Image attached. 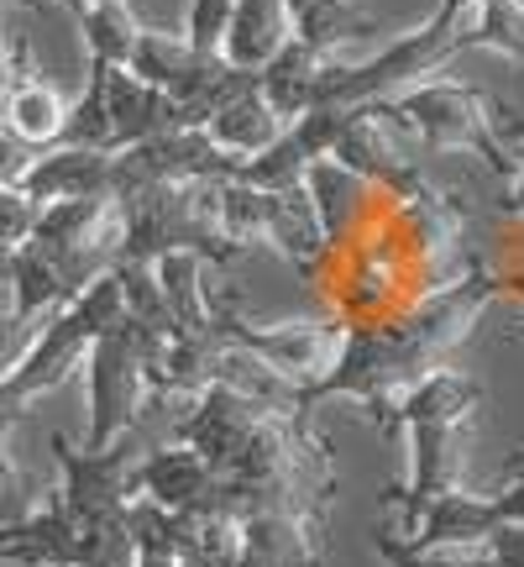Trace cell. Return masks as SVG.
Wrapping results in <instances>:
<instances>
[{"label":"cell","instance_id":"6da1fadb","mask_svg":"<svg viewBox=\"0 0 524 567\" xmlns=\"http://www.w3.org/2000/svg\"><path fill=\"white\" fill-rule=\"evenodd\" d=\"M499 295H504V289L493 279V268L467 264L462 279L436 289L425 305H409V310L388 316V321L342 326L336 363L325 368L310 389H300L304 410L346 394V400L367 405V415L378 421V431L394 436V405H399V394L415 384V379H425L430 368H441L446 352L457 342H467L472 321H478Z\"/></svg>","mask_w":524,"mask_h":567},{"label":"cell","instance_id":"7a4b0ae2","mask_svg":"<svg viewBox=\"0 0 524 567\" xmlns=\"http://www.w3.org/2000/svg\"><path fill=\"white\" fill-rule=\"evenodd\" d=\"M216 189L210 179L147 184L122 195V258L126 264H158L163 252H195L205 264H231L247 247H237L221 231L216 216ZM116 258V264H122Z\"/></svg>","mask_w":524,"mask_h":567},{"label":"cell","instance_id":"3957f363","mask_svg":"<svg viewBox=\"0 0 524 567\" xmlns=\"http://www.w3.org/2000/svg\"><path fill=\"white\" fill-rule=\"evenodd\" d=\"M163 352H168V337L132 321V316H122L111 331H101L90 342V352H84V379H90V436H84V452H105L142 421V405H147V394L158 384Z\"/></svg>","mask_w":524,"mask_h":567},{"label":"cell","instance_id":"277c9868","mask_svg":"<svg viewBox=\"0 0 524 567\" xmlns=\"http://www.w3.org/2000/svg\"><path fill=\"white\" fill-rule=\"evenodd\" d=\"M378 105L425 153H478L493 174H504V179L514 174V147L493 132V101H488L483 90L436 80V84L399 90V95H388Z\"/></svg>","mask_w":524,"mask_h":567},{"label":"cell","instance_id":"5b68a950","mask_svg":"<svg viewBox=\"0 0 524 567\" xmlns=\"http://www.w3.org/2000/svg\"><path fill=\"white\" fill-rule=\"evenodd\" d=\"M467 48L462 32V0H441L436 17L420 32H404L399 42H388L378 59L367 63H331L325 59L321 95L315 105H367L399 95L404 84H420V74H436L441 63H451Z\"/></svg>","mask_w":524,"mask_h":567},{"label":"cell","instance_id":"8992f818","mask_svg":"<svg viewBox=\"0 0 524 567\" xmlns=\"http://www.w3.org/2000/svg\"><path fill=\"white\" fill-rule=\"evenodd\" d=\"M210 305V337L226 347H242L258 363H268L273 373H283L289 384L310 389L325 368L336 363V347H342V326H315V321H289V326H258L242 321V300L226 289V295H205Z\"/></svg>","mask_w":524,"mask_h":567},{"label":"cell","instance_id":"52a82bcc","mask_svg":"<svg viewBox=\"0 0 524 567\" xmlns=\"http://www.w3.org/2000/svg\"><path fill=\"white\" fill-rule=\"evenodd\" d=\"M242 158L226 153L221 142H210L205 126H179V132H163V137H147L137 147H122L111 158V195L122 200L132 189H147V184H179V179H237Z\"/></svg>","mask_w":524,"mask_h":567},{"label":"cell","instance_id":"ba28073f","mask_svg":"<svg viewBox=\"0 0 524 567\" xmlns=\"http://www.w3.org/2000/svg\"><path fill=\"white\" fill-rule=\"evenodd\" d=\"M53 457H59V473H63L59 499L84 530L116 526L122 509L137 499V457H132L126 436L111 442L105 452H84L63 431H53Z\"/></svg>","mask_w":524,"mask_h":567},{"label":"cell","instance_id":"9c48e42d","mask_svg":"<svg viewBox=\"0 0 524 567\" xmlns=\"http://www.w3.org/2000/svg\"><path fill=\"white\" fill-rule=\"evenodd\" d=\"M69 105L59 101V90L42 80L38 59H32V42L27 38H6V105H0V126L27 147H53L63 132Z\"/></svg>","mask_w":524,"mask_h":567},{"label":"cell","instance_id":"30bf717a","mask_svg":"<svg viewBox=\"0 0 524 567\" xmlns=\"http://www.w3.org/2000/svg\"><path fill=\"white\" fill-rule=\"evenodd\" d=\"M331 509H258L242 520V567H325Z\"/></svg>","mask_w":524,"mask_h":567},{"label":"cell","instance_id":"8fae6325","mask_svg":"<svg viewBox=\"0 0 524 567\" xmlns=\"http://www.w3.org/2000/svg\"><path fill=\"white\" fill-rule=\"evenodd\" d=\"M262 415H279V410L258 405L252 394H242V389H231V384H205L200 394H195L189 415L174 425V442L195 446L205 463L221 473V467L231 463V452L242 446V436L262 421Z\"/></svg>","mask_w":524,"mask_h":567},{"label":"cell","instance_id":"7c38bea8","mask_svg":"<svg viewBox=\"0 0 524 567\" xmlns=\"http://www.w3.org/2000/svg\"><path fill=\"white\" fill-rule=\"evenodd\" d=\"M90 342H95V331L74 316V305H63V310H53V316L38 326V337H32V347H27V358H21L6 379H11V389L32 405V400L53 394L59 384H69V379L80 373Z\"/></svg>","mask_w":524,"mask_h":567},{"label":"cell","instance_id":"4fadbf2b","mask_svg":"<svg viewBox=\"0 0 524 567\" xmlns=\"http://www.w3.org/2000/svg\"><path fill=\"white\" fill-rule=\"evenodd\" d=\"M499 526H504V520H499L493 494H467V488L457 484V488H446V494H436L399 536L409 542V551L430 557V551H446V547H478V542H488Z\"/></svg>","mask_w":524,"mask_h":567},{"label":"cell","instance_id":"5bb4252c","mask_svg":"<svg viewBox=\"0 0 524 567\" xmlns=\"http://www.w3.org/2000/svg\"><path fill=\"white\" fill-rule=\"evenodd\" d=\"M105 122H111V153L189 126L179 101L168 90H158V84L137 80L132 69H105Z\"/></svg>","mask_w":524,"mask_h":567},{"label":"cell","instance_id":"9a60e30c","mask_svg":"<svg viewBox=\"0 0 524 567\" xmlns=\"http://www.w3.org/2000/svg\"><path fill=\"white\" fill-rule=\"evenodd\" d=\"M111 158L101 147H42L27 163L17 189H27L38 205L48 200H90V195H111ZM116 200V195H111Z\"/></svg>","mask_w":524,"mask_h":567},{"label":"cell","instance_id":"2e32d148","mask_svg":"<svg viewBox=\"0 0 524 567\" xmlns=\"http://www.w3.org/2000/svg\"><path fill=\"white\" fill-rule=\"evenodd\" d=\"M216 478H221V473L184 442L153 446L137 463L142 499H153V505H163V509H179V515H200L205 499H210V488H216Z\"/></svg>","mask_w":524,"mask_h":567},{"label":"cell","instance_id":"e0dca14e","mask_svg":"<svg viewBox=\"0 0 524 567\" xmlns=\"http://www.w3.org/2000/svg\"><path fill=\"white\" fill-rule=\"evenodd\" d=\"M325 59L331 53H315L310 42L300 38H289L273 53V59L258 69V90H262V101L279 111L283 122H300L304 111L315 105V95H321V74H325Z\"/></svg>","mask_w":524,"mask_h":567},{"label":"cell","instance_id":"ac0fdd59","mask_svg":"<svg viewBox=\"0 0 524 567\" xmlns=\"http://www.w3.org/2000/svg\"><path fill=\"white\" fill-rule=\"evenodd\" d=\"M483 410V384L462 373V368H430L425 379L399 394V405H394V431L415 421H472Z\"/></svg>","mask_w":524,"mask_h":567},{"label":"cell","instance_id":"d6986e66","mask_svg":"<svg viewBox=\"0 0 524 567\" xmlns=\"http://www.w3.org/2000/svg\"><path fill=\"white\" fill-rule=\"evenodd\" d=\"M289 38H294V21L283 11V0H231L221 59L237 69H262Z\"/></svg>","mask_w":524,"mask_h":567},{"label":"cell","instance_id":"ffe728a7","mask_svg":"<svg viewBox=\"0 0 524 567\" xmlns=\"http://www.w3.org/2000/svg\"><path fill=\"white\" fill-rule=\"evenodd\" d=\"M205 258L195 252H163L153 274L163 284V305H168V337H189V342H216L210 337V305H205V284H200Z\"/></svg>","mask_w":524,"mask_h":567},{"label":"cell","instance_id":"44dd1931","mask_svg":"<svg viewBox=\"0 0 524 567\" xmlns=\"http://www.w3.org/2000/svg\"><path fill=\"white\" fill-rule=\"evenodd\" d=\"M283 126L289 122L262 101V90H242L237 101H226L221 111L205 122V132H210V142H221L226 153H237V158H258L262 147H273V142L283 137Z\"/></svg>","mask_w":524,"mask_h":567},{"label":"cell","instance_id":"7402d4cb","mask_svg":"<svg viewBox=\"0 0 524 567\" xmlns=\"http://www.w3.org/2000/svg\"><path fill=\"white\" fill-rule=\"evenodd\" d=\"M6 279H11V310L21 321H48L53 310L69 305V289H63L59 268L42 258L38 247L21 243L11 258H6Z\"/></svg>","mask_w":524,"mask_h":567},{"label":"cell","instance_id":"603a6c76","mask_svg":"<svg viewBox=\"0 0 524 567\" xmlns=\"http://www.w3.org/2000/svg\"><path fill=\"white\" fill-rule=\"evenodd\" d=\"M384 21L378 11H367L357 0H310L300 17H294V38L310 42L315 53H331L336 42H352V38H373Z\"/></svg>","mask_w":524,"mask_h":567},{"label":"cell","instance_id":"cb8c5ba5","mask_svg":"<svg viewBox=\"0 0 524 567\" xmlns=\"http://www.w3.org/2000/svg\"><path fill=\"white\" fill-rule=\"evenodd\" d=\"M195 63H200V53L184 42V32H158V27H142L137 42H132V59H126V69L137 74V80L158 84V90H179L189 74H195Z\"/></svg>","mask_w":524,"mask_h":567},{"label":"cell","instance_id":"d4e9b609","mask_svg":"<svg viewBox=\"0 0 524 567\" xmlns=\"http://www.w3.org/2000/svg\"><path fill=\"white\" fill-rule=\"evenodd\" d=\"M80 32H84V53H90V59L126 69L142 21L126 11V0H90L80 11Z\"/></svg>","mask_w":524,"mask_h":567},{"label":"cell","instance_id":"484cf974","mask_svg":"<svg viewBox=\"0 0 524 567\" xmlns=\"http://www.w3.org/2000/svg\"><path fill=\"white\" fill-rule=\"evenodd\" d=\"M179 563H189V567H242V520H231V515H189Z\"/></svg>","mask_w":524,"mask_h":567},{"label":"cell","instance_id":"4316f807","mask_svg":"<svg viewBox=\"0 0 524 567\" xmlns=\"http://www.w3.org/2000/svg\"><path fill=\"white\" fill-rule=\"evenodd\" d=\"M111 274H116V284H122L126 316L168 337L174 326H168V305H163V284H158V274H153V264H126V258H122Z\"/></svg>","mask_w":524,"mask_h":567},{"label":"cell","instance_id":"83f0119b","mask_svg":"<svg viewBox=\"0 0 524 567\" xmlns=\"http://www.w3.org/2000/svg\"><path fill=\"white\" fill-rule=\"evenodd\" d=\"M226 21H231V0H189V21H184V42L200 59H221Z\"/></svg>","mask_w":524,"mask_h":567},{"label":"cell","instance_id":"f1b7e54d","mask_svg":"<svg viewBox=\"0 0 524 567\" xmlns=\"http://www.w3.org/2000/svg\"><path fill=\"white\" fill-rule=\"evenodd\" d=\"M11 436H0V526H17L32 515V484L21 478V467L11 463V452H6Z\"/></svg>","mask_w":524,"mask_h":567},{"label":"cell","instance_id":"f546056e","mask_svg":"<svg viewBox=\"0 0 524 567\" xmlns=\"http://www.w3.org/2000/svg\"><path fill=\"white\" fill-rule=\"evenodd\" d=\"M38 210L42 205L27 195V189H0V243L6 247H21L27 237H32V226H38Z\"/></svg>","mask_w":524,"mask_h":567},{"label":"cell","instance_id":"4dcf8cb0","mask_svg":"<svg viewBox=\"0 0 524 567\" xmlns=\"http://www.w3.org/2000/svg\"><path fill=\"white\" fill-rule=\"evenodd\" d=\"M32 337H38V321H21L17 310H11V316H0V373H11V368L27 358Z\"/></svg>","mask_w":524,"mask_h":567},{"label":"cell","instance_id":"1f68e13d","mask_svg":"<svg viewBox=\"0 0 524 567\" xmlns=\"http://www.w3.org/2000/svg\"><path fill=\"white\" fill-rule=\"evenodd\" d=\"M373 547H378V557H384L388 567H441L436 557H420V551H409V542H404L394 526H373Z\"/></svg>","mask_w":524,"mask_h":567},{"label":"cell","instance_id":"d6a6232c","mask_svg":"<svg viewBox=\"0 0 524 567\" xmlns=\"http://www.w3.org/2000/svg\"><path fill=\"white\" fill-rule=\"evenodd\" d=\"M483 547H488V557H493V563L524 567V520H504V526L493 530Z\"/></svg>","mask_w":524,"mask_h":567},{"label":"cell","instance_id":"836d02e7","mask_svg":"<svg viewBox=\"0 0 524 567\" xmlns=\"http://www.w3.org/2000/svg\"><path fill=\"white\" fill-rule=\"evenodd\" d=\"M38 158V147H27V142H17L6 126H0V189H11V184H21V174H27V163Z\"/></svg>","mask_w":524,"mask_h":567},{"label":"cell","instance_id":"e575fe53","mask_svg":"<svg viewBox=\"0 0 524 567\" xmlns=\"http://www.w3.org/2000/svg\"><path fill=\"white\" fill-rule=\"evenodd\" d=\"M27 415H32V405H27L17 389H11V379L0 373V436H11V431H17Z\"/></svg>","mask_w":524,"mask_h":567},{"label":"cell","instance_id":"d590c367","mask_svg":"<svg viewBox=\"0 0 524 567\" xmlns=\"http://www.w3.org/2000/svg\"><path fill=\"white\" fill-rule=\"evenodd\" d=\"M493 132H499L504 142H514V147H524V111L493 101Z\"/></svg>","mask_w":524,"mask_h":567},{"label":"cell","instance_id":"8d00e7d4","mask_svg":"<svg viewBox=\"0 0 524 567\" xmlns=\"http://www.w3.org/2000/svg\"><path fill=\"white\" fill-rule=\"evenodd\" d=\"M493 505H499V520H524V478L509 484L504 494H493Z\"/></svg>","mask_w":524,"mask_h":567},{"label":"cell","instance_id":"74e56055","mask_svg":"<svg viewBox=\"0 0 524 567\" xmlns=\"http://www.w3.org/2000/svg\"><path fill=\"white\" fill-rule=\"evenodd\" d=\"M509 147H514V142H509ZM514 174H520V184H514V195L504 200V216L524 221V147H514Z\"/></svg>","mask_w":524,"mask_h":567},{"label":"cell","instance_id":"f35d334b","mask_svg":"<svg viewBox=\"0 0 524 567\" xmlns=\"http://www.w3.org/2000/svg\"><path fill=\"white\" fill-rule=\"evenodd\" d=\"M304 6H310V0H283V11H289V21H294V17H300V11H304Z\"/></svg>","mask_w":524,"mask_h":567},{"label":"cell","instance_id":"ab89813d","mask_svg":"<svg viewBox=\"0 0 524 567\" xmlns=\"http://www.w3.org/2000/svg\"><path fill=\"white\" fill-rule=\"evenodd\" d=\"M0 6H6V0H0ZM59 6H63V11H74V17L84 11V0H59Z\"/></svg>","mask_w":524,"mask_h":567},{"label":"cell","instance_id":"60d3db41","mask_svg":"<svg viewBox=\"0 0 524 567\" xmlns=\"http://www.w3.org/2000/svg\"><path fill=\"white\" fill-rule=\"evenodd\" d=\"M462 6H478V11H483V6H509V0H462Z\"/></svg>","mask_w":524,"mask_h":567},{"label":"cell","instance_id":"b9f144b4","mask_svg":"<svg viewBox=\"0 0 524 567\" xmlns=\"http://www.w3.org/2000/svg\"><path fill=\"white\" fill-rule=\"evenodd\" d=\"M11 252H17V247H6V243H0V268H6V258H11Z\"/></svg>","mask_w":524,"mask_h":567},{"label":"cell","instance_id":"7bdbcfd3","mask_svg":"<svg viewBox=\"0 0 524 567\" xmlns=\"http://www.w3.org/2000/svg\"><path fill=\"white\" fill-rule=\"evenodd\" d=\"M514 337H524V326H520V331H514Z\"/></svg>","mask_w":524,"mask_h":567},{"label":"cell","instance_id":"ee69618b","mask_svg":"<svg viewBox=\"0 0 524 567\" xmlns=\"http://www.w3.org/2000/svg\"><path fill=\"white\" fill-rule=\"evenodd\" d=\"M179 567H189V563H179Z\"/></svg>","mask_w":524,"mask_h":567},{"label":"cell","instance_id":"f6af8a7d","mask_svg":"<svg viewBox=\"0 0 524 567\" xmlns=\"http://www.w3.org/2000/svg\"><path fill=\"white\" fill-rule=\"evenodd\" d=\"M84 6H90V0H84Z\"/></svg>","mask_w":524,"mask_h":567}]
</instances>
